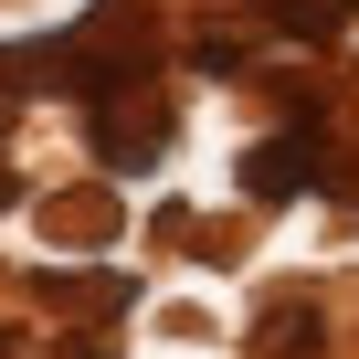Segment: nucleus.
Returning a JSON list of instances; mask_svg holds the SVG:
<instances>
[{"label":"nucleus","mask_w":359,"mask_h":359,"mask_svg":"<svg viewBox=\"0 0 359 359\" xmlns=\"http://www.w3.org/2000/svg\"><path fill=\"white\" fill-rule=\"evenodd\" d=\"M306 180H317V148H306V137H264L254 169H243V191H254V201H285V191H306Z\"/></svg>","instance_id":"f257e3e1"},{"label":"nucleus","mask_w":359,"mask_h":359,"mask_svg":"<svg viewBox=\"0 0 359 359\" xmlns=\"http://www.w3.org/2000/svg\"><path fill=\"white\" fill-rule=\"evenodd\" d=\"M0 359H32V348H22V327H0Z\"/></svg>","instance_id":"f03ea898"}]
</instances>
